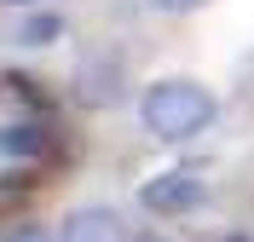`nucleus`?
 I'll return each mask as SVG.
<instances>
[{
  "label": "nucleus",
  "mask_w": 254,
  "mask_h": 242,
  "mask_svg": "<svg viewBox=\"0 0 254 242\" xmlns=\"http://www.w3.org/2000/svg\"><path fill=\"white\" fill-rule=\"evenodd\" d=\"M0 242H52V237H47V231H41V225H17L12 237H0Z\"/></svg>",
  "instance_id": "obj_7"
},
{
  "label": "nucleus",
  "mask_w": 254,
  "mask_h": 242,
  "mask_svg": "<svg viewBox=\"0 0 254 242\" xmlns=\"http://www.w3.org/2000/svg\"><path fill=\"white\" fill-rule=\"evenodd\" d=\"M202 191H208L202 173H156V179L139 191V202H144L150 213H185V208L202 202Z\"/></svg>",
  "instance_id": "obj_2"
},
{
  "label": "nucleus",
  "mask_w": 254,
  "mask_h": 242,
  "mask_svg": "<svg viewBox=\"0 0 254 242\" xmlns=\"http://www.w3.org/2000/svg\"><path fill=\"white\" fill-rule=\"evenodd\" d=\"M0 150H6V156H41V150H47V133L41 127H6L0 133Z\"/></svg>",
  "instance_id": "obj_5"
},
{
  "label": "nucleus",
  "mask_w": 254,
  "mask_h": 242,
  "mask_svg": "<svg viewBox=\"0 0 254 242\" xmlns=\"http://www.w3.org/2000/svg\"><path fill=\"white\" fill-rule=\"evenodd\" d=\"M139 242H162V237H139Z\"/></svg>",
  "instance_id": "obj_11"
},
{
  "label": "nucleus",
  "mask_w": 254,
  "mask_h": 242,
  "mask_svg": "<svg viewBox=\"0 0 254 242\" xmlns=\"http://www.w3.org/2000/svg\"><path fill=\"white\" fill-rule=\"evenodd\" d=\"M58 242H127V231H122V213L116 208H75L64 219Z\"/></svg>",
  "instance_id": "obj_3"
},
{
  "label": "nucleus",
  "mask_w": 254,
  "mask_h": 242,
  "mask_svg": "<svg viewBox=\"0 0 254 242\" xmlns=\"http://www.w3.org/2000/svg\"><path fill=\"white\" fill-rule=\"evenodd\" d=\"M81 98L87 104H116V64H104V69L81 64Z\"/></svg>",
  "instance_id": "obj_4"
},
{
  "label": "nucleus",
  "mask_w": 254,
  "mask_h": 242,
  "mask_svg": "<svg viewBox=\"0 0 254 242\" xmlns=\"http://www.w3.org/2000/svg\"><path fill=\"white\" fill-rule=\"evenodd\" d=\"M64 35V17H29V23H23V29H17V41H23V47H52V41H58Z\"/></svg>",
  "instance_id": "obj_6"
},
{
  "label": "nucleus",
  "mask_w": 254,
  "mask_h": 242,
  "mask_svg": "<svg viewBox=\"0 0 254 242\" xmlns=\"http://www.w3.org/2000/svg\"><path fill=\"white\" fill-rule=\"evenodd\" d=\"M150 6H156V12H196L202 0H150Z\"/></svg>",
  "instance_id": "obj_8"
},
{
  "label": "nucleus",
  "mask_w": 254,
  "mask_h": 242,
  "mask_svg": "<svg viewBox=\"0 0 254 242\" xmlns=\"http://www.w3.org/2000/svg\"><path fill=\"white\" fill-rule=\"evenodd\" d=\"M225 242H249V237H225Z\"/></svg>",
  "instance_id": "obj_10"
},
{
  "label": "nucleus",
  "mask_w": 254,
  "mask_h": 242,
  "mask_svg": "<svg viewBox=\"0 0 254 242\" xmlns=\"http://www.w3.org/2000/svg\"><path fill=\"white\" fill-rule=\"evenodd\" d=\"M139 115H144V127L156 133V139L179 145V139H196V133L214 121V93H208L202 81L168 75V81H156V87H144Z\"/></svg>",
  "instance_id": "obj_1"
},
{
  "label": "nucleus",
  "mask_w": 254,
  "mask_h": 242,
  "mask_svg": "<svg viewBox=\"0 0 254 242\" xmlns=\"http://www.w3.org/2000/svg\"><path fill=\"white\" fill-rule=\"evenodd\" d=\"M6 6H35V0H6Z\"/></svg>",
  "instance_id": "obj_9"
}]
</instances>
